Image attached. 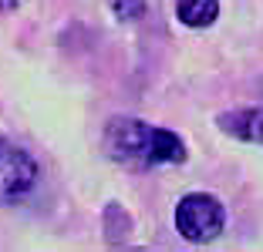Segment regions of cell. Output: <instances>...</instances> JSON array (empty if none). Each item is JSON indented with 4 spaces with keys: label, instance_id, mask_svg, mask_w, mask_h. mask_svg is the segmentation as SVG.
I'll list each match as a JSON object with an SVG mask.
<instances>
[{
    "label": "cell",
    "instance_id": "cell-1",
    "mask_svg": "<svg viewBox=\"0 0 263 252\" xmlns=\"http://www.w3.org/2000/svg\"><path fill=\"white\" fill-rule=\"evenodd\" d=\"M105 152L122 165H165L186 161L182 138L169 128H152L135 118H115L105 128Z\"/></svg>",
    "mask_w": 263,
    "mask_h": 252
},
{
    "label": "cell",
    "instance_id": "cell-2",
    "mask_svg": "<svg viewBox=\"0 0 263 252\" xmlns=\"http://www.w3.org/2000/svg\"><path fill=\"white\" fill-rule=\"evenodd\" d=\"M226 225V208L216 195L189 192L176 205V229L186 242H213Z\"/></svg>",
    "mask_w": 263,
    "mask_h": 252
},
{
    "label": "cell",
    "instance_id": "cell-3",
    "mask_svg": "<svg viewBox=\"0 0 263 252\" xmlns=\"http://www.w3.org/2000/svg\"><path fill=\"white\" fill-rule=\"evenodd\" d=\"M37 185V161L21 145L0 138V202H21Z\"/></svg>",
    "mask_w": 263,
    "mask_h": 252
},
{
    "label": "cell",
    "instance_id": "cell-4",
    "mask_svg": "<svg viewBox=\"0 0 263 252\" xmlns=\"http://www.w3.org/2000/svg\"><path fill=\"white\" fill-rule=\"evenodd\" d=\"M219 128L240 141H256L263 145V108H240L230 115H219Z\"/></svg>",
    "mask_w": 263,
    "mask_h": 252
},
{
    "label": "cell",
    "instance_id": "cell-5",
    "mask_svg": "<svg viewBox=\"0 0 263 252\" xmlns=\"http://www.w3.org/2000/svg\"><path fill=\"white\" fill-rule=\"evenodd\" d=\"M176 14L186 27H209L219 14V0H179Z\"/></svg>",
    "mask_w": 263,
    "mask_h": 252
},
{
    "label": "cell",
    "instance_id": "cell-6",
    "mask_svg": "<svg viewBox=\"0 0 263 252\" xmlns=\"http://www.w3.org/2000/svg\"><path fill=\"white\" fill-rule=\"evenodd\" d=\"M115 14L122 20H139L145 14V0H115Z\"/></svg>",
    "mask_w": 263,
    "mask_h": 252
},
{
    "label": "cell",
    "instance_id": "cell-7",
    "mask_svg": "<svg viewBox=\"0 0 263 252\" xmlns=\"http://www.w3.org/2000/svg\"><path fill=\"white\" fill-rule=\"evenodd\" d=\"M17 7V0H0V10H14Z\"/></svg>",
    "mask_w": 263,
    "mask_h": 252
}]
</instances>
